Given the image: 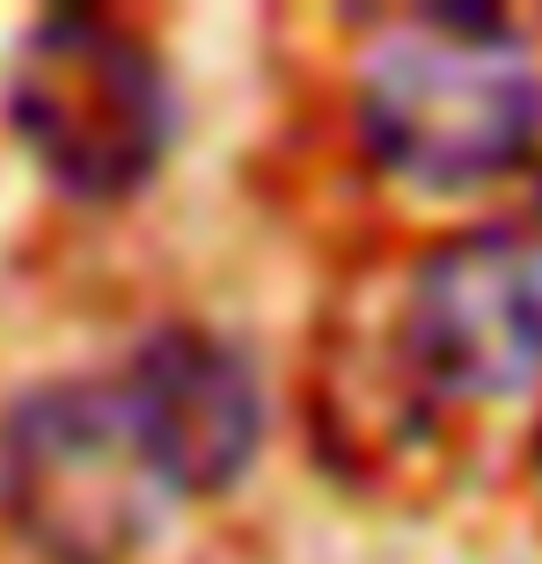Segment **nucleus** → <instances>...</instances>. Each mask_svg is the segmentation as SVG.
<instances>
[{"mask_svg": "<svg viewBox=\"0 0 542 564\" xmlns=\"http://www.w3.org/2000/svg\"><path fill=\"white\" fill-rule=\"evenodd\" d=\"M118 403H126V425L169 499L220 491L257 447L250 375L206 330L147 337L132 352V367L118 375Z\"/></svg>", "mask_w": 542, "mask_h": 564, "instance_id": "obj_5", "label": "nucleus"}, {"mask_svg": "<svg viewBox=\"0 0 542 564\" xmlns=\"http://www.w3.org/2000/svg\"><path fill=\"white\" fill-rule=\"evenodd\" d=\"M169 499L126 425L118 381H52L0 425V506L59 564L126 557Z\"/></svg>", "mask_w": 542, "mask_h": 564, "instance_id": "obj_3", "label": "nucleus"}, {"mask_svg": "<svg viewBox=\"0 0 542 564\" xmlns=\"http://www.w3.org/2000/svg\"><path fill=\"white\" fill-rule=\"evenodd\" d=\"M403 381L425 403H506L542 381V235L477 228L411 264Z\"/></svg>", "mask_w": 542, "mask_h": 564, "instance_id": "obj_4", "label": "nucleus"}, {"mask_svg": "<svg viewBox=\"0 0 542 564\" xmlns=\"http://www.w3.org/2000/svg\"><path fill=\"white\" fill-rule=\"evenodd\" d=\"M8 126L66 198L110 206L154 176L169 147L162 59L118 15L52 8L15 52Z\"/></svg>", "mask_w": 542, "mask_h": 564, "instance_id": "obj_2", "label": "nucleus"}, {"mask_svg": "<svg viewBox=\"0 0 542 564\" xmlns=\"http://www.w3.org/2000/svg\"><path fill=\"white\" fill-rule=\"evenodd\" d=\"M359 82V140L425 191H469L535 154L542 82L491 8H425Z\"/></svg>", "mask_w": 542, "mask_h": 564, "instance_id": "obj_1", "label": "nucleus"}]
</instances>
